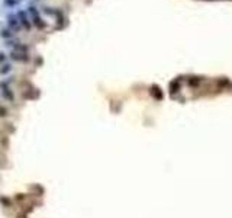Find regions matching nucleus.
I'll return each instance as SVG.
<instances>
[{"label": "nucleus", "instance_id": "f257e3e1", "mask_svg": "<svg viewBox=\"0 0 232 218\" xmlns=\"http://www.w3.org/2000/svg\"><path fill=\"white\" fill-rule=\"evenodd\" d=\"M28 12L32 15V19H34V24H35V26L36 28H39V29H44L45 26H46V24L42 20V17L39 16V13H38V10H36V7H34V6H29V9H28Z\"/></svg>", "mask_w": 232, "mask_h": 218}, {"label": "nucleus", "instance_id": "f03ea898", "mask_svg": "<svg viewBox=\"0 0 232 218\" xmlns=\"http://www.w3.org/2000/svg\"><path fill=\"white\" fill-rule=\"evenodd\" d=\"M16 16H17L19 22H20V26L26 28V29L29 31L32 25H31V20H29V16L26 15V12H23V10H19V12L16 13Z\"/></svg>", "mask_w": 232, "mask_h": 218}, {"label": "nucleus", "instance_id": "7ed1b4c3", "mask_svg": "<svg viewBox=\"0 0 232 218\" xmlns=\"http://www.w3.org/2000/svg\"><path fill=\"white\" fill-rule=\"evenodd\" d=\"M7 24H9V28H10V31H15V32H17V31L20 29V22H19L17 16H16V15H13V13L7 15Z\"/></svg>", "mask_w": 232, "mask_h": 218}, {"label": "nucleus", "instance_id": "20e7f679", "mask_svg": "<svg viewBox=\"0 0 232 218\" xmlns=\"http://www.w3.org/2000/svg\"><path fill=\"white\" fill-rule=\"evenodd\" d=\"M0 89H2V95L6 98V99H9V100H13V93H12V90L7 87V83H0Z\"/></svg>", "mask_w": 232, "mask_h": 218}, {"label": "nucleus", "instance_id": "39448f33", "mask_svg": "<svg viewBox=\"0 0 232 218\" xmlns=\"http://www.w3.org/2000/svg\"><path fill=\"white\" fill-rule=\"evenodd\" d=\"M10 57H12V60H16V61H29V57L26 52H15L13 51L10 54Z\"/></svg>", "mask_w": 232, "mask_h": 218}, {"label": "nucleus", "instance_id": "423d86ee", "mask_svg": "<svg viewBox=\"0 0 232 218\" xmlns=\"http://www.w3.org/2000/svg\"><path fill=\"white\" fill-rule=\"evenodd\" d=\"M0 35H2V36L5 38V39H7V41H9V39H10V38L13 36L12 31H10V29H6V28H5V29L2 28V31H0Z\"/></svg>", "mask_w": 232, "mask_h": 218}, {"label": "nucleus", "instance_id": "0eeeda50", "mask_svg": "<svg viewBox=\"0 0 232 218\" xmlns=\"http://www.w3.org/2000/svg\"><path fill=\"white\" fill-rule=\"evenodd\" d=\"M10 70H12V65L10 64H5V65H2V69H0V74H7Z\"/></svg>", "mask_w": 232, "mask_h": 218}, {"label": "nucleus", "instance_id": "6e6552de", "mask_svg": "<svg viewBox=\"0 0 232 218\" xmlns=\"http://www.w3.org/2000/svg\"><path fill=\"white\" fill-rule=\"evenodd\" d=\"M17 2H19V0H5V5L9 6V7H13V6L17 5Z\"/></svg>", "mask_w": 232, "mask_h": 218}, {"label": "nucleus", "instance_id": "1a4fd4ad", "mask_svg": "<svg viewBox=\"0 0 232 218\" xmlns=\"http://www.w3.org/2000/svg\"><path fill=\"white\" fill-rule=\"evenodd\" d=\"M7 115V111L5 108H0V116H6Z\"/></svg>", "mask_w": 232, "mask_h": 218}, {"label": "nucleus", "instance_id": "9d476101", "mask_svg": "<svg viewBox=\"0 0 232 218\" xmlns=\"http://www.w3.org/2000/svg\"><path fill=\"white\" fill-rule=\"evenodd\" d=\"M5 58H6V57H5V54H3V52H0V61H2V60L5 61Z\"/></svg>", "mask_w": 232, "mask_h": 218}]
</instances>
